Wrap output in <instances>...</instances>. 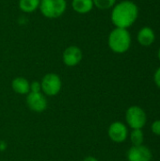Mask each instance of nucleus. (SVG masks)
Here are the masks:
<instances>
[{
  "label": "nucleus",
  "mask_w": 160,
  "mask_h": 161,
  "mask_svg": "<svg viewBox=\"0 0 160 161\" xmlns=\"http://www.w3.org/2000/svg\"><path fill=\"white\" fill-rule=\"evenodd\" d=\"M155 41V33L150 27H143L138 33V42L142 46H149Z\"/></svg>",
  "instance_id": "f8f14e48"
},
{
  "label": "nucleus",
  "mask_w": 160,
  "mask_h": 161,
  "mask_svg": "<svg viewBox=\"0 0 160 161\" xmlns=\"http://www.w3.org/2000/svg\"><path fill=\"white\" fill-rule=\"evenodd\" d=\"M83 58V52L80 47L76 45H70L66 47L62 53V61L67 67H75Z\"/></svg>",
  "instance_id": "423d86ee"
},
{
  "label": "nucleus",
  "mask_w": 160,
  "mask_h": 161,
  "mask_svg": "<svg viewBox=\"0 0 160 161\" xmlns=\"http://www.w3.org/2000/svg\"><path fill=\"white\" fill-rule=\"evenodd\" d=\"M108 137L109 139L117 143L124 142L128 136V130L124 124L122 122H114L108 127Z\"/></svg>",
  "instance_id": "6e6552de"
},
{
  "label": "nucleus",
  "mask_w": 160,
  "mask_h": 161,
  "mask_svg": "<svg viewBox=\"0 0 160 161\" xmlns=\"http://www.w3.org/2000/svg\"><path fill=\"white\" fill-rule=\"evenodd\" d=\"M94 7L99 9L105 10L113 8L116 4V0H92Z\"/></svg>",
  "instance_id": "2eb2a0df"
},
{
  "label": "nucleus",
  "mask_w": 160,
  "mask_h": 161,
  "mask_svg": "<svg viewBox=\"0 0 160 161\" xmlns=\"http://www.w3.org/2000/svg\"><path fill=\"white\" fill-rule=\"evenodd\" d=\"M143 132L141 129H133L130 133V140L133 145H141L143 142Z\"/></svg>",
  "instance_id": "4468645a"
},
{
  "label": "nucleus",
  "mask_w": 160,
  "mask_h": 161,
  "mask_svg": "<svg viewBox=\"0 0 160 161\" xmlns=\"http://www.w3.org/2000/svg\"><path fill=\"white\" fill-rule=\"evenodd\" d=\"M139 9L135 3L125 0L122 1L112 8L111 22L116 27L128 28L138 18Z\"/></svg>",
  "instance_id": "f257e3e1"
},
{
  "label": "nucleus",
  "mask_w": 160,
  "mask_h": 161,
  "mask_svg": "<svg viewBox=\"0 0 160 161\" xmlns=\"http://www.w3.org/2000/svg\"><path fill=\"white\" fill-rule=\"evenodd\" d=\"M41 0H19L18 6L22 12L32 13L39 9Z\"/></svg>",
  "instance_id": "ddd939ff"
},
{
  "label": "nucleus",
  "mask_w": 160,
  "mask_h": 161,
  "mask_svg": "<svg viewBox=\"0 0 160 161\" xmlns=\"http://www.w3.org/2000/svg\"><path fill=\"white\" fill-rule=\"evenodd\" d=\"M158 58H159V60H160V48H159V50H158Z\"/></svg>",
  "instance_id": "aec40b11"
},
{
  "label": "nucleus",
  "mask_w": 160,
  "mask_h": 161,
  "mask_svg": "<svg viewBox=\"0 0 160 161\" xmlns=\"http://www.w3.org/2000/svg\"><path fill=\"white\" fill-rule=\"evenodd\" d=\"M72 8L78 14H88L94 8L92 0H72Z\"/></svg>",
  "instance_id": "9b49d317"
},
{
  "label": "nucleus",
  "mask_w": 160,
  "mask_h": 161,
  "mask_svg": "<svg viewBox=\"0 0 160 161\" xmlns=\"http://www.w3.org/2000/svg\"><path fill=\"white\" fill-rule=\"evenodd\" d=\"M154 79H155V82L157 84V86L160 88V67L157 70L156 74H155V76H154Z\"/></svg>",
  "instance_id": "a211bd4d"
},
{
  "label": "nucleus",
  "mask_w": 160,
  "mask_h": 161,
  "mask_svg": "<svg viewBox=\"0 0 160 161\" xmlns=\"http://www.w3.org/2000/svg\"><path fill=\"white\" fill-rule=\"evenodd\" d=\"M11 88L14 92L21 95H26L30 92V82L23 76H18L12 80Z\"/></svg>",
  "instance_id": "9d476101"
},
{
  "label": "nucleus",
  "mask_w": 160,
  "mask_h": 161,
  "mask_svg": "<svg viewBox=\"0 0 160 161\" xmlns=\"http://www.w3.org/2000/svg\"><path fill=\"white\" fill-rule=\"evenodd\" d=\"M151 128H152V131H153L154 134L160 136V120L155 121V122L152 124Z\"/></svg>",
  "instance_id": "f3484780"
},
{
  "label": "nucleus",
  "mask_w": 160,
  "mask_h": 161,
  "mask_svg": "<svg viewBox=\"0 0 160 161\" xmlns=\"http://www.w3.org/2000/svg\"><path fill=\"white\" fill-rule=\"evenodd\" d=\"M26 104L27 107L34 112L41 113L44 111L47 108V100L45 95L41 92H30L26 94Z\"/></svg>",
  "instance_id": "0eeeda50"
},
{
  "label": "nucleus",
  "mask_w": 160,
  "mask_h": 161,
  "mask_svg": "<svg viewBox=\"0 0 160 161\" xmlns=\"http://www.w3.org/2000/svg\"><path fill=\"white\" fill-rule=\"evenodd\" d=\"M108 43L112 52L116 54L125 53L131 44V36L127 29L115 27L108 35Z\"/></svg>",
  "instance_id": "f03ea898"
},
{
  "label": "nucleus",
  "mask_w": 160,
  "mask_h": 161,
  "mask_svg": "<svg viewBox=\"0 0 160 161\" xmlns=\"http://www.w3.org/2000/svg\"><path fill=\"white\" fill-rule=\"evenodd\" d=\"M125 120L132 129H141L146 124V114L144 110L138 106H132L125 112Z\"/></svg>",
  "instance_id": "39448f33"
},
{
  "label": "nucleus",
  "mask_w": 160,
  "mask_h": 161,
  "mask_svg": "<svg viewBox=\"0 0 160 161\" xmlns=\"http://www.w3.org/2000/svg\"><path fill=\"white\" fill-rule=\"evenodd\" d=\"M30 92H41V86L40 81H33L30 83Z\"/></svg>",
  "instance_id": "dca6fc26"
},
{
  "label": "nucleus",
  "mask_w": 160,
  "mask_h": 161,
  "mask_svg": "<svg viewBox=\"0 0 160 161\" xmlns=\"http://www.w3.org/2000/svg\"><path fill=\"white\" fill-rule=\"evenodd\" d=\"M128 161H151L152 152L146 146L133 145L127 152Z\"/></svg>",
  "instance_id": "1a4fd4ad"
},
{
  "label": "nucleus",
  "mask_w": 160,
  "mask_h": 161,
  "mask_svg": "<svg viewBox=\"0 0 160 161\" xmlns=\"http://www.w3.org/2000/svg\"><path fill=\"white\" fill-rule=\"evenodd\" d=\"M83 161H99L96 158H94V157H87V158H84V160Z\"/></svg>",
  "instance_id": "6ab92c4d"
},
{
  "label": "nucleus",
  "mask_w": 160,
  "mask_h": 161,
  "mask_svg": "<svg viewBox=\"0 0 160 161\" xmlns=\"http://www.w3.org/2000/svg\"><path fill=\"white\" fill-rule=\"evenodd\" d=\"M67 9L66 0H41L39 10L47 19L61 17Z\"/></svg>",
  "instance_id": "7ed1b4c3"
},
{
  "label": "nucleus",
  "mask_w": 160,
  "mask_h": 161,
  "mask_svg": "<svg viewBox=\"0 0 160 161\" xmlns=\"http://www.w3.org/2000/svg\"><path fill=\"white\" fill-rule=\"evenodd\" d=\"M41 92L46 96H55L59 93L62 88V81L58 75L55 73L46 74L41 81Z\"/></svg>",
  "instance_id": "20e7f679"
}]
</instances>
